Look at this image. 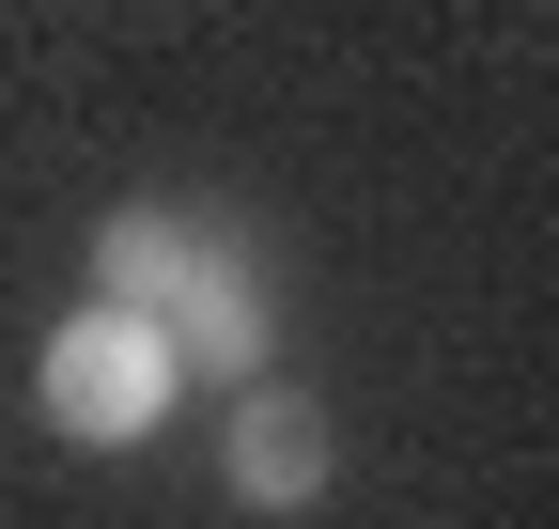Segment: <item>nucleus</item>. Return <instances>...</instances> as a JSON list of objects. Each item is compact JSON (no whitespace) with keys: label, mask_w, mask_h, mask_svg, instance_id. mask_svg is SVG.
<instances>
[{"label":"nucleus","mask_w":559,"mask_h":529,"mask_svg":"<svg viewBox=\"0 0 559 529\" xmlns=\"http://www.w3.org/2000/svg\"><path fill=\"white\" fill-rule=\"evenodd\" d=\"M32 405H47V436H62V451H140V436L187 405L171 327H156V311H109V296H79V311L47 327V358H32Z\"/></svg>","instance_id":"obj_1"},{"label":"nucleus","mask_w":559,"mask_h":529,"mask_svg":"<svg viewBox=\"0 0 559 529\" xmlns=\"http://www.w3.org/2000/svg\"><path fill=\"white\" fill-rule=\"evenodd\" d=\"M156 327H171V374H218V389L280 374V296H264L249 219H218V203H202V249H187V281L156 296Z\"/></svg>","instance_id":"obj_2"},{"label":"nucleus","mask_w":559,"mask_h":529,"mask_svg":"<svg viewBox=\"0 0 559 529\" xmlns=\"http://www.w3.org/2000/svg\"><path fill=\"white\" fill-rule=\"evenodd\" d=\"M326 468H342L326 405H311V389H280V374H249V389H234V421H218V483H234L249 514H311Z\"/></svg>","instance_id":"obj_3"},{"label":"nucleus","mask_w":559,"mask_h":529,"mask_svg":"<svg viewBox=\"0 0 559 529\" xmlns=\"http://www.w3.org/2000/svg\"><path fill=\"white\" fill-rule=\"evenodd\" d=\"M187 249H202V203H109L94 219V296L109 311H156L187 281Z\"/></svg>","instance_id":"obj_4"}]
</instances>
